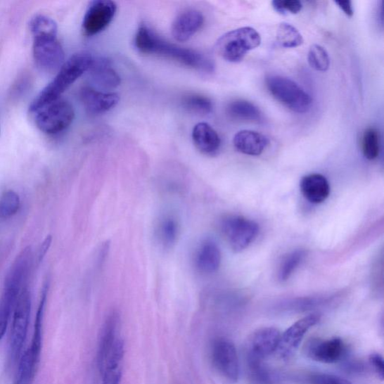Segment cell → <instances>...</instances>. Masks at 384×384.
<instances>
[{
  "label": "cell",
  "mask_w": 384,
  "mask_h": 384,
  "mask_svg": "<svg viewBox=\"0 0 384 384\" xmlns=\"http://www.w3.org/2000/svg\"><path fill=\"white\" fill-rule=\"evenodd\" d=\"M135 47L142 53L162 56L192 69L207 73L214 70V65L206 56L194 50L178 46L167 41L152 29L141 25L134 39Z\"/></svg>",
  "instance_id": "obj_1"
},
{
  "label": "cell",
  "mask_w": 384,
  "mask_h": 384,
  "mask_svg": "<svg viewBox=\"0 0 384 384\" xmlns=\"http://www.w3.org/2000/svg\"><path fill=\"white\" fill-rule=\"evenodd\" d=\"M94 60L91 53L87 51L78 52L72 56L61 66L53 80L32 101L30 107V111L36 113L53 101L60 99L68 88L89 70Z\"/></svg>",
  "instance_id": "obj_2"
},
{
  "label": "cell",
  "mask_w": 384,
  "mask_h": 384,
  "mask_svg": "<svg viewBox=\"0 0 384 384\" xmlns=\"http://www.w3.org/2000/svg\"><path fill=\"white\" fill-rule=\"evenodd\" d=\"M262 43L260 33L252 27H242L224 34L216 44V50L224 60L241 62L246 54Z\"/></svg>",
  "instance_id": "obj_3"
},
{
  "label": "cell",
  "mask_w": 384,
  "mask_h": 384,
  "mask_svg": "<svg viewBox=\"0 0 384 384\" xmlns=\"http://www.w3.org/2000/svg\"><path fill=\"white\" fill-rule=\"evenodd\" d=\"M269 92L289 110L304 114L312 105L311 96L296 82L279 75H269L266 79Z\"/></svg>",
  "instance_id": "obj_4"
},
{
  "label": "cell",
  "mask_w": 384,
  "mask_h": 384,
  "mask_svg": "<svg viewBox=\"0 0 384 384\" xmlns=\"http://www.w3.org/2000/svg\"><path fill=\"white\" fill-rule=\"evenodd\" d=\"M31 312V295L27 286L23 288L13 314L10 336V355L16 361L20 357L28 333Z\"/></svg>",
  "instance_id": "obj_5"
},
{
  "label": "cell",
  "mask_w": 384,
  "mask_h": 384,
  "mask_svg": "<svg viewBox=\"0 0 384 384\" xmlns=\"http://www.w3.org/2000/svg\"><path fill=\"white\" fill-rule=\"evenodd\" d=\"M37 113L36 123L42 132L56 134L69 128L75 117L72 105L64 99H58Z\"/></svg>",
  "instance_id": "obj_6"
},
{
  "label": "cell",
  "mask_w": 384,
  "mask_h": 384,
  "mask_svg": "<svg viewBox=\"0 0 384 384\" xmlns=\"http://www.w3.org/2000/svg\"><path fill=\"white\" fill-rule=\"evenodd\" d=\"M221 230L232 250L241 252L255 241L260 229L259 225L252 220L231 216L222 220Z\"/></svg>",
  "instance_id": "obj_7"
},
{
  "label": "cell",
  "mask_w": 384,
  "mask_h": 384,
  "mask_svg": "<svg viewBox=\"0 0 384 384\" xmlns=\"http://www.w3.org/2000/svg\"><path fill=\"white\" fill-rule=\"evenodd\" d=\"M33 58L41 70L53 72L65 63V53L58 37L33 38Z\"/></svg>",
  "instance_id": "obj_8"
},
{
  "label": "cell",
  "mask_w": 384,
  "mask_h": 384,
  "mask_svg": "<svg viewBox=\"0 0 384 384\" xmlns=\"http://www.w3.org/2000/svg\"><path fill=\"white\" fill-rule=\"evenodd\" d=\"M321 320L319 313L310 314L289 327L280 336L276 352L281 359H289L296 353L305 335Z\"/></svg>",
  "instance_id": "obj_9"
},
{
  "label": "cell",
  "mask_w": 384,
  "mask_h": 384,
  "mask_svg": "<svg viewBox=\"0 0 384 384\" xmlns=\"http://www.w3.org/2000/svg\"><path fill=\"white\" fill-rule=\"evenodd\" d=\"M212 357L215 367L231 383L239 379L240 365L235 345L229 340H219L212 347Z\"/></svg>",
  "instance_id": "obj_10"
},
{
  "label": "cell",
  "mask_w": 384,
  "mask_h": 384,
  "mask_svg": "<svg viewBox=\"0 0 384 384\" xmlns=\"http://www.w3.org/2000/svg\"><path fill=\"white\" fill-rule=\"evenodd\" d=\"M117 5L110 0H96L89 6L83 20L86 36L93 37L103 31L114 19Z\"/></svg>",
  "instance_id": "obj_11"
},
{
  "label": "cell",
  "mask_w": 384,
  "mask_h": 384,
  "mask_svg": "<svg viewBox=\"0 0 384 384\" xmlns=\"http://www.w3.org/2000/svg\"><path fill=\"white\" fill-rule=\"evenodd\" d=\"M280 336V332L274 327H265L255 331L247 343V360L263 361L276 352Z\"/></svg>",
  "instance_id": "obj_12"
},
{
  "label": "cell",
  "mask_w": 384,
  "mask_h": 384,
  "mask_svg": "<svg viewBox=\"0 0 384 384\" xmlns=\"http://www.w3.org/2000/svg\"><path fill=\"white\" fill-rule=\"evenodd\" d=\"M345 353V345L340 338L312 340L307 347L308 357L322 364H335L343 359Z\"/></svg>",
  "instance_id": "obj_13"
},
{
  "label": "cell",
  "mask_w": 384,
  "mask_h": 384,
  "mask_svg": "<svg viewBox=\"0 0 384 384\" xmlns=\"http://www.w3.org/2000/svg\"><path fill=\"white\" fill-rule=\"evenodd\" d=\"M81 100L89 115H98L114 108L119 103L120 96L115 93H104L89 87L81 90Z\"/></svg>",
  "instance_id": "obj_14"
},
{
  "label": "cell",
  "mask_w": 384,
  "mask_h": 384,
  "mask_svg": "<svg viewBox=\"0 0 384 384\" xmlns=\"http://www.w3.org/2000/svg\"><path fill=\"white\" fill-rule=\"evenodd\" d=\"M203 22L205 18L200 11L194 9L183 11L173 23V37L180 42L189 40L202 27Z\"/></svg>",
  "instance_id": "obj_15"
},
{
  "label": "cell",
  "mask_w": 384,
  "mask_h": 384,
  "mask_svg": "<svg viewBox=\"0 0 384 384\" xmlns=\"http://www.w3.org/2000/svg\"><path fill=\"white\" fill-rule=\"evenodd\" d=\"M119 323L118 312H112L108 316L101 330L97 352V364L101 374L104 371L105 361L110 349L117 340L116 335Z\"/></svg>",
  "instance_id": "obj_16"
},
{
  "label": "cell",
  "mask_w": 384,
  "mask_h": 384,
  "mask_svg": "<svg viewBox=\"0 0 384 384\" xmlns=\"http://www.w3.org/2000/svg\"><path fill=\"white\" fill-rule=\"evenodd\" d=\"M222 261L220 248L211 240L203 241L198 248L196 265L202 274H212L219 269Z\"/></svg>",
  "instance_id": "obj_17"
},
{
  "label": "cell",
  "mask_w": 384,
  "mask_h": 384,
  "mask_svg": "<svg viewBox=\"0 0 384 384\" xmlns=\"http://www.w3.org/2000/svg\"><path fill=\"white\" fill-rule=\"evenodd\" d=\"M233 143L237 151L248 155L257 156L265 151L269 141L261 133L243 130L234 135Z\"/></svg>",
  "instance_id": "obj_18"
},
{
  "label": "cell",
  "mask_w": 384,
  "mask_h": 384,
  "mask_svg": "<svg viewBox=\"0 0 384 384\" xmlns=\"http://www.w3.org/2000/svg\"><path fill=\"white\" fill-rule=\"evenodd\" d=\"M302 195L312 203H321L329 197L331 186L328 180L319 174L304 177L300 183Z\"/></svg>",
  "instance_id": "obj_19"
},
{
  "label": "cell",
  "mask_w": 384,
  "mask_h": 384,
  "mask_svg": "<svg viewBox=\"0 0 384 384\" xmlns=\"http://www.w3.org/2000/svg\"><path fill=\"white\" fill-rule=\"evenodd\" d=\"M192 139L196 148L203 154H217L221 146L218 133L207 122H200L192 131Z\"/></svg>",
  "instance_id": "obj_20"
},
{
  "label": "cell",
  "mask_w": 384,
  "mask_h": 384,
  "mask_svg": "<svg viewBox=\"0 0 384 384\" xmlns=\"http://www.w3.org/2000/svg\"><path fill=\"white\" fill-rule=\"evenodd\" d=\"M21 287L13 282L5 281L4 289L0 298V340L4 337L11 314L21 289Z\"/></svg>",
  "instance_id": "obj_21"
},
{
  "label": "cell",
  "mask_w": 384,
  "mask_h": 384,
  "mask_svg": "<svg viewBox=\"0 0 384 384\" xmlns=\"http://www.w3.org/2000/svg\"><path fill=\"white\" fill-rule=\"evenodd\" d=\"M89 71L94 82L101 88L110 90L115 89L120 84L119 75L106 59H94Z\"/></svg>",
  "instance_id": "obj_22"
},
{
  "label": "cell",
  "mask_w": 384,
  "mask_h": 384,
  "mask_svg": "<svg viewBox=\"0 0 384 384\" xmlns=\"http://www.w3.org/2000/svg\"><path fill=\"white\" fill-rule=\"evenodd\" d=\"M228 115L233 119L250 122H261L263 114L253 103L245 100H235L227 108Z\"/></svg>",
  "instance_id": "obj_23"
},
{
  "label": "cell",
  "mask_w": 384,
  "mask_h": 384,
  "mask_svg": "<svg viewBox=\"0 0 384 384\" xmlns=\"http://www.w3.org/2000/svg\"><path fill=\"white\" fill-rule=\"evenodd\" d=\"M179 232V223L172 216L162 217L156 226V238L165 250H170L176 244Z\"/></svg>",
  "instance_id": "obj_24"
},
{
  "label": "cell",
  "mask_w": 384,
  "mask_h": 384,
  "mask_svg": "<svg viewBox=\"0 0 384 384\" xmlns=\"http://www.w3.org/2000/svg\"><path fill=\"white\" fill-rule=\"evenodd\" d=\"M49 292V285L44 286L41 300L34 326V332L30 347L28 348L34 357L40 360L41 345H42V326L44 314L45 305H46Z\"/></svg>",
  "instance_id": "obj_25"
},
{
  "label": "cell",
  "mask_w": 384,
  "mask_h": 384,
  "mask_svg": "<svg viewBox=\"0 0 384 384\" xmlns=\"http://www.w3.org/2000/svg\"><path fill=\"white\" fill-rule=\"evenodd\" d=\"M39 361L34 357L30 350L20 357L17 376L14 384H31L35 377Z\"/></svg>",
  "instance_id": "obj_26"
},
{
  "label": "cell",
  "mask_w": 384,
  "mask_h": 384,
  "mask_svg": "<svg viewBox=\"0 0 384 384\" xmlns=\"http://www.w3.org/2000/svg\"><path fill=\"white\" fill-rule=\"evenodd\" d=\"M276 41L282 48L293 49L300 46L304 40L296 27L288 23H281L276 32Z\"/></svg>",
  "instance_id": "obj_27"
},
{
  "label": "cell",
  "mask_w": 384,
  "mask_h": 384,
  "mask_svg": "<svg viewBox=\"0 0 384 384\" xmlns=\"http://www.w3.org/2000/svg\"><path fill=\"white\" fill-rule=\"evenodd\" d=\"M30 26L33 38L58 37V25L49 17L37 15L32 19Z\"/></svg>",
  "instance_id": "obj_28"
},
{
  "label": "cell",
  "mask_w": 384,
  "mask_h": 384,
  "mask_svg": "<svg viewBox=\"0 0 384 384\" xmlns=\"http://www.w3.org/2000/svg\"><path fill=\"white\" fill-rule=\"evenodd\" d=\"M362 150L366 159L375 160L380 154V134L375 128L367 129L363 135Z\"/></svg>",
  "instance_id": "obj_29"
},
{
  "label": "cell",
  "mask_w": 384,
  "mask_h": 384,
  "mask_svg": "<svg viewBox=\"0 0 384 384\" xmlns=\"http://www.w3.org/2000/svg\"><path fill=\"white\" fill-rule=\"evenodd\" d=\"M20 199L13 190H8L0 198V219H7L15 216L19 211Z\"/></svg>",
  "instance_id": "obj_30"
},
{
  "label": "cell",
  "mask_w": 384,
  "mask_h": 384,
  "mask_svg": "<svg viewBox=\"0 0 384 384\" xmlns=\"http://www.w3.org/2000/svg\"><path fill=\"white\" fill-rule=\"evenodd\" d=\"M307 256V252L299 250L289 254L279 269V279L281 282L286 281L296 269L303 262V260Z\"/></svg>",
  "instance_id": "obj_31"
},
{
  "label": "cell",
  "mask_w": 384,
  "mask_h": 384,
  "mask_svg": "<svg viewBox=\"0 0 384 384\" xmlns=\"http://www.w3.org/2000/svg\"><path fill=\"white\" fill-rule=\"evenodd\" d=\"M310 66L319 72H326L329 70L331 60L328 53L319 44H313L308 53Z\"/></svg>",
  "instance_id": "obj_32"
},
{
  "label": "cell",
  "mask_w": 384,
  "mask_h": 384,
  "mask_svg": "<svg viewBox=\"0 0 384 384\" xmlns=\"http://www.w3.org/2000/svg\"><path fill=\"white\" fill-rule=\"evenodd\" d=\"M184 106L194 114L207 115L212 110L211 100L201 95L191 94L184 98Z\"/></svg>",
  "instance_id": "obj_33"
},
{
  "label": "cell",
  "mask_w": 384,
  "mask_h": 384,
  "mask_svg": "<svg viewBox=\"0 0 384 384\" xmlns=\"http://www.w3.org/2000/svg\"><path fill=\"white\" fill-rule=\"evenodd\" d=\"M124 351H125L124 343L121 340L117 338L108 355L103 372L106 370H115L120 368V363L124 356Z\"/></svg>",
  "instance_id": "obj_34"
},
{
  "label": "cell",
  "mask_w": 384,
  "mask_h": 384,
  "mask_svg": "<svg viewBox=\"0 0 384 384\" xmlns=\"http://www.w3.org/2000/svg\"><path fill=\"white\" fill-rule=\"evenodd\" d=\"M251 378L255 384H269L271 377L263 365V361L247 360Z\"/></svg>",
  "instance_id": "obj_35"
},
{
  "label": "cell",
  "mask_w": 384,
  "mask_h": 384,
  "mask_svg": "<svg viewBox=\"0 0 384 384\" xmlns=\"http://www.w3.org/2000/svg\"><path fill=\"white\" fill-rule=\"evenodd\" d=\"M274 8L281 15L286 13L297 14L302 8V4L298 0H275L272 3Z\"/></svg>",
  "instance_id": "obj_36"
},
{
  "label": "cell",
  "mask_w": 384,
  "mask_h": 384,
  "mask_svg": "<svg viewBox=\"0 0 384 384\" xmlns=\"http://www.w3.org/2000/svg\"><path fill=\"white\" fill-rule=\"evenodd\" d=\"M311 384H353L341 377L328 374H314L310 378Z\"/></svg>",
  "instance_id": "obj_37"
},
{
  "label": "cell",
  "mask_w": 384,
  "mask_h": 384,
  "mask_svg": "<svg viewBox=\"0 0 384 384\" xmlns=\"http://www.w3.org/2000/svg\"><path fill=\"white\" fill-rule=\"evenodd\" d=\"M369 363L378 376L383 380L384 363L383 357L379 354H372L369 357Z\"/></svg>",
  "instance_id": "obj_38"
},
{
  "label": "cell",
  "mask_w": 384,
  "mask_h": 384,
  "mask_svg": "<svg viewBox=\"0 0 384 384\" xmlns=\"http://www.w3.org/2000/svg\"><path fill=\"white\" fill-rule=\"evenodd\" d=\"M103 384H120L122 378V369L106 370L103 372Z\"/></svg>",
  "instance_id": "obj_39"
},
{
  "label": "cell",
  "mask_w": 384,
  "mask_h": 384,
  "mask_svg": "<svg viewBox=\"0 0 384 384\" xmlns=\"http://www.w3.org/2000/svg\"><path fill=\"white\" fill-rule=\"evenodd\" d=\"M335 4L340 7L344 13L348 17H352L354 15V8L352 1H335Z\"/></svg>",
  "instance_id": "obj_40"
},
{
  "label": "cell",
  "mask_w": 384,
  "mask_h": 384,
  "mask_svg": "<svg viewBox=\"0 0 384 384\" xmlns=\"http://www.w3.org/2000/svg\"><path fill=\"white\" fill-rule=\"evenodd\" d=\"M51 236H47V238L43 242L41 247L40 248L39 252V262H41L45 255L47 254L48 250H49L50 245L51 244Z\"/></svg>",
  "instance_id": "obj_41"
}]
</instances>
